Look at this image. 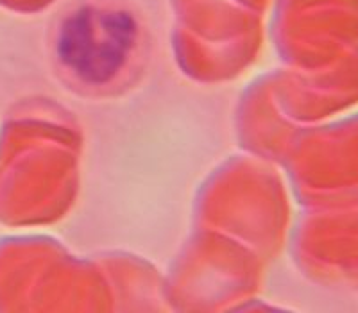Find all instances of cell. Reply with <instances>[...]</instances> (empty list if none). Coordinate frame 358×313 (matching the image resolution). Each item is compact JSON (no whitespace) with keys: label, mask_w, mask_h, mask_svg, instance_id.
<instances>
[{"label":"cell","mask_w":358,"mask_h":313,"mask_svg":"<svg viewBox=\"0 0 358 313\" xmlns=\"http://www.w3.org/2000/svg\"><path fill=\"white\" fill-rule=\"evenodd\" d=\"M145 45L142 20L126 0H76L57 22L54 52L63 75L101 89L138 70Z\"/></svg>","instance_id":"cell-1"}]
</instances>
